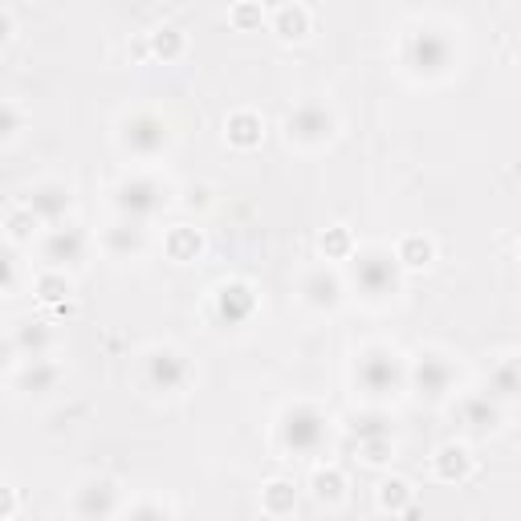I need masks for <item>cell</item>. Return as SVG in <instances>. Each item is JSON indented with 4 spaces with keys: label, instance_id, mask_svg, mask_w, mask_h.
Returning <instances> with one entry per match:
<instances>
[{
    "label": "cell",
    "instance_id": "cell-3",
    "mask_svg": "<svg viewBox=\"0 0 521 521\" xmlns=\"http://www.w3.org/2000/svg\"><path fill=\"white\" fill-rule=\"evenodd\" d=\"M130 521H167V513H163V509H155V505H143V509H139Z\"/></svg>",
    "mask_w": 521,
    "mask_h": 521
},
{
    "label": "cell",
    "instance_id": "cell-2",
    "mask_svg": "<svg viewBox=\"0 0 521 521\" xmlns=\"http://www.w3.org/2000/svg\"><path fill=\"white\" fill-rule=\"evenodd\" d=\"M290 135H301V139L330 135V119H326L322 111H314V106H306V111H298L290 119Z\"/></svg>",
    "mask_w": 521,
    "mask_h": 521
},
{
    "label": "cell",
    "instance_id": "cell-1",
    "mask_svg": "<svg viewBox=\"0 0 521 521\" xmlns=\"http://www.w3.org/2000/svg\"><path fill=\"white\" fill-rule=\"evenodd\" d=\"M359 277H363V285L379 298V293H387L395 285V265L387 261L383 253H371V256H363V261H359Z\"/></svg>",
    "mask_w": 521,
    "mask_h": 521
}]
</instances>
